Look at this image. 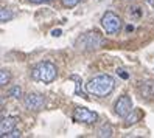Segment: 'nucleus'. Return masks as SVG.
<instances>
[{"label": "nucleus", "instance_id": "f257e3e1", "mask_svg": "<svg viewBox=\"0 0 154 138\" xmlns=\"http://www.w3.org/2000/svg\"><path fill=\"white\" fill-rule=\"evenodd\" d=\"M114 79L109 75H98L86 84V90L95 96H107L114 90Z\"/></svg>", "mask_w": 154, "mask_h": 138}, {"label": "nucleus", "instance_id": "f03ea898", "mask_svg": "<svg viewBox=\"0 0 154 138\" xmlns=\"http://www.w3.org/2000/svg\"><path fill=\"white\" fill-rule=\"evenodd\" d=\"M58 70L55 67V64L51 62H39L33 70V78L42 81V82H51L56 79Z\"/></svg>", "mask_w": 154, "mask_h": 138}, {"label": "nucleus", "instance_id": "7ed1b4c3", "mask_svg": "<svg viewBox=\"0 0 154 138\" xmlns=\"http://www.w3.org/2000/svg\"><path fill=\"white\" fill-rule=\"evenodd\" d=\"M101 25H103V28L107 34H117L120 30L122 20H120V17L117 14H114L112 11H107L101 17Z\"/></svg>", "mask_w": 154, "mask_h": 138}, {"label": "nucleus", "instance_id": "20e7f679", "mask_svg": "<svg viewBox=\"0 0 154 138\" xmlns=\"http://www.w3.org/2000/svg\"><path fill=\"white\" fill-rule=\"evenodd\" d=\"M97 118H98V115L95 112H92V110H89L87 107H76L73 112V119L78 123L90 124V123H95Z\"/></svg>", "mask_w": 154, "mask_h": 138}, {"label": "nucleus", "instance_id": "39448f33", "mask_svg": "<svg viewBox=\"0 0 154 138\" xmlns=\"http://www.w3.org/2000/svg\"><path fill=\"white\" fill-rule=\"evenodd\" d=\"M132 110V101L128 95H123L122 98H119V101L115 103V113L122 116V118H126L129 115V112Z\"/></svg>", "mask_w": 154, "mask_h": 138}, {"label": "nucleus", "instance_id": "423d86ee", "mask_svg": "<svg viewBox=\"0 0 154 138\" xmlns=\"http://www.w3.org/2000/svg\"><path fill=\"white\" fill-rule=\"evenodd\" d=\"M23 104L30 110H41L45 104V99H44V96H41L38 93H28L23 99Z\"/></svg>", "mask_w": 154, "mask_h": 138}, {"label": "nucleus", "instance_id": "0eeeda50", "mask_svg": "<svg viewBox=\"0 0 154 138\" xmlns=\"http://www.w3.org/2000/svg\"><path fill=\"white\" fill-rule=\"evenodd\" d=\"M78 44L83 45V48H98L103 44V40L97 33H89V34H84L83 38H79Z\"/></svg>", "mask_w": 154, "mask_h": 138}, {"label": "nucleus", "instance_id": "6e6552de", "mask_svg": "<svg viewBox=\"0 0 154 138\" xmlns=\"http://www.w3.org/2000/svg\"><path fill=\"white\" fill-rule=\"evenodd\" d=\"M17 119L16 116H6V118H2V124H0V135L2 136H6L11 130H14V127L17 124Z\"/></svg>", "mask_w": 154, "mask_h": 138}, {"label": "nucleus", "instance_id": "1a4fd4ad", "mask_svg": "<svg viewBox=\"0 0 154 138\" xmlns=\"http://www.w3.org/2000/svg\"><path fill=\"white\" fill-rule=\"evenodd\" d=\"M98 136H101V138H104V136H112V127H111L109 124H103L101 127L98 129Z\"/></svg>", "mask_w": 154, "mask_h": 138}, {"label": "nucleus", "instance_id": "9d476101", "mask_svg": "<svg viewBox=\"0 0 154 138\" xmlns=\"http://www.w3.org/2000/svg\"><path fill=\"white\" fill-rule=\"evenodd\" d=\"M11 17H13V14H11L10 10H6V8H2V10H0V20L2 22H8Z\"/></svg>", "mask_w": 154, "mask_h": 138}, {"label": "nucleus", "instance_id": "9b49d317", "mask_svg": "<svg viewBox=\"0 0 154 138\" xmlns=\"http://www.w3.org/2000/svg\"><path fill=\"white\" fill-rule=\"evenodd\" d=\"M8 81H10V73L6 70H2L0 71V86H5Z\"/></svg>", "mask_w": 154, "mask_h": 138}, {"label": "nucleus", "instance_id": "f8f14e48", "mask_svg": "<svg viewBox=\"0 0 154 138\" xmlns=\"http://www.w3.org/2000/svg\"><path fill=\"white\" fill-rule=\"evenodd\" d=\"M10 96H13V98H20V96H22V88H20L19 86L13 87V88L10 90Z\"/></svg>", "mask_w": 154, "mask_h": 138}, {"label": "nucleus", "instance_id": "ddd939ff", "mask_svg": "<svg viewBox=\"0 0 154 138\" xmlns=\"http://www.w3.org/2000/svg\"><path fill=\"white\" fill-rule=\"evenodd\" d=\"M62 2V5L64 6H67V8H73V6H76L81 0H61Z\"/></svg>", "mask_w": 154, "mask_h": 138}, {"label": "nucleus", "instance_id": "4468645a", "mask_svg": "<svg viewBox=\"0 0 154 138\" xmlns=\"http://www.w3.org/2000/svg\"><path fill=\"white\" fill-rule=\"evenodd\" d=\"M117 75H119L120 78H123V79H128V78H129V75H128V73H126L123 68H117Z\"/></svg>", "mask_w": 154, "mask_h": 138}, {"label": "nucleus", "instance_id": "2eb2a0df", "mask_svg": "<svg viewBox=\"0 0 154 138\" xmlns=\"http://www.w3.org/2000/svg\"><path fill=\"white\" fill-rule=\"evenodd\" d=\"M6 136L8 138H17V136H20V130H16V129H14V130H11Z\"/></svg>", "mask_w": 154, "mask_h": 138}, {"label": "nucleus", "instance_id": "dca6fc26", "mask_svg": "<svg viewBox=\"0 0 154 138\" xmlns=\"http://www.w3.org/2000/svg\"><path fill=\"white\" fill-rule=\"evenodd\" d=\"M61 34H62L61 30H53V31H51V36H55V38H59Z\"/></svg>", "mask_w": 154, "mask_h": 138}, {"label": "nucleus", "instance_id": "f3484780", "mask_svg": "<svg viewBox=\"0 0 154 138\" xmlns=\"http://www.w3.org/2000/svg\"><path fill=\"white\" fill-rule=\"evenodd\" d=\"M31 3H48V2H51V0H30Z\"/></svg>", "mask_w": 154, "mask_h": 138}, {"label": "nucleus", "instance_id": "a211bd4d", "mask_svg": "<svg viewBox=\"0 0 154 138\" xmlns=\"http://www.w3.org/2000/svg\"><path fill=\"white\" fill-rule=\"evenodd\" d=\"M126 30H128V31H132L134 28H132V25H128V26H126Z\"/></svg>", "mask_w": 154, "mask_h": 138}, {"label": "nucleus", "instance_id": "6ab92c4d", "mask_svg": "<svg viewBox=\"0 0 154 138\" xmlns=\"http://www.w3.org/2000/svg\"><path fill=\"white\" fill-rule=\"evenodd\" d=\"M146 2H148L149 5H154V0H146Z\"/></svg>", "mask_w": 154, "mask_h": 138}]
</instances>
